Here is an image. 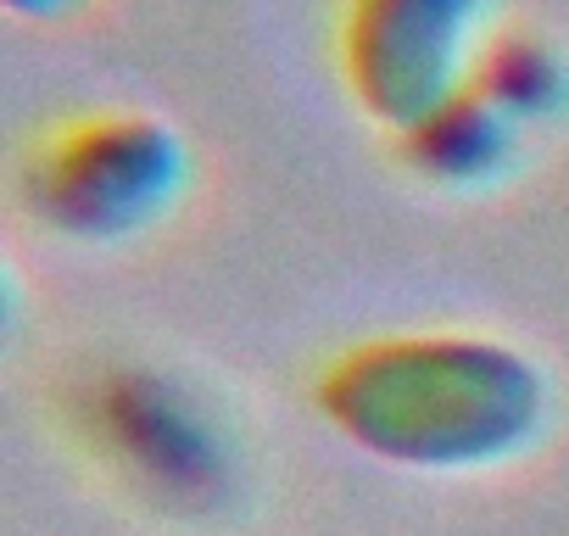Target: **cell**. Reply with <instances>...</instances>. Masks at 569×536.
Here are the masks:
<instances>
[{
	"label": "cell",
	"mask_w": 569,
	"mask_h": 536,
	"mask_svg": "<svg viewBox=\"0 0 569 536\" xmlns=\"http://www.w3.org/2000/svg\"><path fill=\"white\" fill-rule=\"evenodd\" d=\"M558 403L547 358L491 330H386L313 375V408L352 453L425 480L530 464L558 430Z\"/></svg>",
	"instance_id": "6da1fadb"
},
{
	"label": "cell",
	"mask_w": 569,
	"mask_h": 536,
	"mask_svg": "<svg viewBox=\"0 0 569 536\" xmlns=\"http://www.w3.org/2000/svg\"><path fill=\"white\" fill-rule=\"evenodd\" d=\"M73 447L140 514L229 530L257 508L262 458L240 403L168 358H96L62 386Z\"/></svg>",
	"instance_id": "7a4b0ae2"
},
{
	"label": "cell",
	"mask_w": 569,
	"mask_h": 536,
	"mask_svg": "<svg viewBox=\"0 0 569 536\" xmlns=\"http://www.w3.org/2000/svg\"><path fill=\"white\" fill-rule=\"evenodd\" d=\"M196 185V151L179 123L146 107H90L29 140L18 157V207L57 240L118 251L157 235Z\"/></svg>",
	"instance_id": "3957f363"
},
{
	"label": "cell",
	"mask_w": 569,
	"mask_h": 536,
	"mask_svg": "<svg viewBox=\"0 0 569 536\" xmlns=\"http://www.w3.org/2000/svg\"><path fill=\"white\" fill-rule=\"evenodd\" d=\"M497 0H341L336 68L352 107L391 140L469 90Z\"/></svg>",
	"instance_id": "277c9868"
},
{
	"label": "cell",
	"mask_w": 569,
	"mask_h": 536,
	"mask_svg": "<svg viewBox=\"0 0 569 536\" xmlns=\"http://www.w3.org/2000/svg\"><path fill=\"white\" fill-rule=\"evenodd\" d=\"M391 146L402 173H413L419 185L447 196H491L525 173L536 140L513 118H502L480 90H458L430 118L402 129Z\"/></svg>",
	"instance_id": "5b68a950"
},
{
	"label": "cell",
	"mask_w": 569,
	"mask_h": 536,
	"mask_svg": "<svg viewBox=\"0 0 569 536\" xmlns=\"http://www.w3.org/2000/svg\"><path fill=\"white\" fill-rule=\"evenodd\" d=\"M469 90H480L530 140L558 135L569 123V46L530 23H502L486 40Z\"/></svg>",
	"instance_id": "8992f818"
},
{
	"label": "cell",
	"mask_w": 569,
	"mask_h": 536,
	"mask_svg": "<svg viewBox=\"0 0 569 536\" xmlns=\"http://www.w3.org/2000/svg\"><path fill=\"white\" fill-rule=\"evenodd\" d=\"M84 0H7V12H18V18H34V23H51V18H68V12H79Z\"/></svg>",
	"instance_id": "52a82bcc"
}]
</instances>
